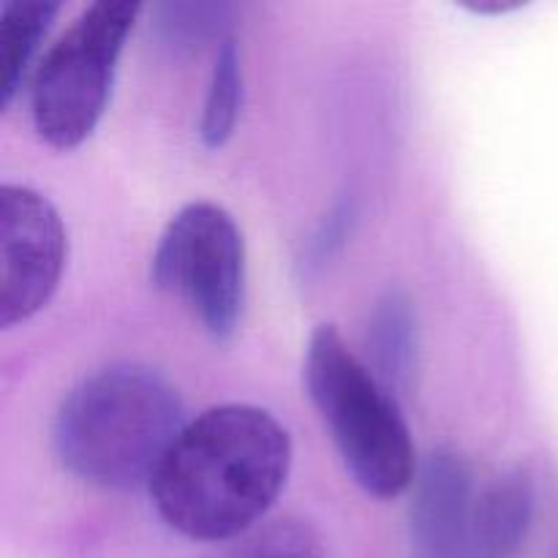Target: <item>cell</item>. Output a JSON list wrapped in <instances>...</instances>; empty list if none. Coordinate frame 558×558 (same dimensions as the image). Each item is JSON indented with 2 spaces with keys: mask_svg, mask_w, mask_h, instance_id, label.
Wrapping results in <instances>:
<instances>
[{
  "mask_svg": "<svg viewBox=\"0 0 558 558\" xmlns=\"http://www.w3.org/2000/svg\"><path fill=\"white\" fill-rule=\"evenodd\" d=\"M292 469V439L267 409L223 403L185 423L150 480L156 512L196 543H229L276 505Z\"/></svg>",
  "mask_w": 558,
  "mask_h": 558,
  "instance_id": "1",
  "label": "cell"
},
{
  "mask_svg": "<svg viewBox=\"0 0 558 558\" xmlns=\"http://www.w3.org/2000/svg\"><path fill=\"white\" fill-rule=\"evenodd\" d=\"M52 0H14L0 9V107L9 109L20 96L31 60L47 36L54 14Z\"/></svg>",
  "mask_w": 558,
  "mask_h": 558,
  "instance_id": "9",
  "label": "cell"
},
{
  "mask_svg": "<svg viewBox=\"0 0 558 558\" xmlns=\"http://www.w3.org/2000/svg\"><path fill=\"white\" fill-rule=\"evenodd\" d=\"M474 474L450 447L430 452L417 469L409 512L414 558H480L474 532Z\"/></svg>",
  "mask_w": 558,
  "mask_h": 558,
  "instance_id": "7",
  "label": "cell"
},
{
  "mask_svg": "<svg viewBox=\"0 0 558 558\" xmlns=\"http://www.w3.org/2000/svg\"><path fill=\"white\" fill-rule=\"evenodd\" d=\"M537 512V488L523 469L501 474L477 490L474 532L480 558H515L532 529Z\"/></svg>",
  "mask_w": 558,
  "mask_h": 558,
  "instance_id": "8",
  "label": "cell"
},
{
  "mask_svg": "<svg viewBox=\"0 0 558 558\" xmlns=\"http://www.w3.org/2000/svg\"><path fill=\"white\" fill-rule=\"evenodd\" d=\"M153 283L191 308L213 338H229L245 294V248L238 223L213 202L174 213L153 254Z\"/></svg>",
  "mask_w": 558,
  "mask_h": 558,
  "instance_id": "5",
  "label": "cell"
},
{
  "mask_svg": "<svg viewBox=\"0 0 558 558\" xmlns=\"http://www.w3.org/2000/svg\"><path fill=\"white\" fill-rule=\"evenodd\" d=\"M221 558H325L322 539L314 529L298 518L262 523L234 539Z\"/></svg>",
  "mask_w": 558,
  "mask_h": 558,
  "instance_id": "13",
  "label": "cell"
},
{
  "mask_svg": "<svg viewBox=\"0 0 558 558\" xmlns=\"http://www.w3.org/2000/svg\"><path fill=\"white\" fill-rule=\"evenodd\" d=\"M234 14L232 3H199V0H167L153 5V27L163 44L180 52H194L207 41H227L223 31Z\"/></svg>",
  "mask_w": 558,
  "mask_h": 558,
  "instance_id": "11",
  "label": "cell"
},
{
  "mask_svg": "<svg viewBox=\"0 0 558 558\" xmlns=\"http://www.w3.org/2000/svg\"><path fill=\"white\" fill-rule=\"evenodd\" d=\"M183 428L174 387L145 365L118 363L85 376L63 398L52 445L60 466L80 483L131 490L150 485Z\"/></svg>",
  "mask_w": 558,
  "mask_h": 558,
  "instance_id": "2",
  "label": "cell"
},
{
  "mask_svg": "<svg viewBox=\"0 0 558 558\" xmlns=\"http://www.w3.org/2000/svg\"><path fill=\"white\" fill-rule=\"evenodd\" d=\"M240 104H243V65L234 38H227L218 49L199 123V136L207 147L216 150L232 136L240 118Z\"/></svg>",
  "mask_w": 558,
  "mask_h": 558,
  "instance_id": "12",
  "label": "cell"
},
{
  "mask_svg": "<svg viewBox=\"0 0 558 558\" xmlns=\"http://www.w3.org/2000/svg\"><path fill=\"white\" fill-rule=\"evenodd\" d=\"M140 9L131 0L90 3L47 49L31 80V118L49 147L74 150L96 131Z\"/></svg>",
  "mask_w": 558,
  "mask_h": 558,
  "instance_id": "4",
  "label": "cell"
},
{
  "mask_svg": "<svg viewBox=\"0 0 558 558\" xmlns=\"http://www.w3.org/2000/svg\"><path fill=\"white\" fill-rule=\"evenodd\" d=\"M463 5H466L469 11H474V14H507V11L518 9L521 3H505V0H496V3H483V0H480V3H463Z\"/></svg>",
  "mask_w": 558,
  "mask_h": 558,
  "instance_id": "14",
  "label": "cell"
},
{
  "mask_svg": "<svg viewBox=\"0 0 558 558\" xmlns=\"http://www.w3.org/2000/svg\"><path fill=\"white\" fill-rule=\"evenodd\" d=\"M65 229L47 196L27 185H0V325L33 319L58 289Z\"/></svg>",
  "mask_w": 558,
  "mask_h": 558,
  "instance_id": "6",
  "label": "cell"
},
{
  "mask_svg": "<svg viewBox=\"0 0 558 558\" xmlns=\"http://www.w3.org/2000/svg\"><path fill=\"white\" fill-rule=\"evenodd\" d=\"M371 352L379 379L387 387H407L414 374V316L412 303L401 292L379 300L371 319Z\"/></svg>",
  "mask_w": 558,
  "mask_h": 558,
  "instance_id": "10",
  "label": "cell"
},
{
  "mask_svg": "<svg viewBox=\"0 0 558 558\" xmlns=\"http://www.w3.org/2000/svg\"><path fill=\"white\" fill-rule=\"evenodd\" d=\"M305 387L354 483L396 499L417 480L412 434L385 381L347 347L336 325H319L305 349Z\"/></svg>",
  "mask_w": 558,
  "mask_h": 558,
  "instance_id": "3",
  "label": "cell"
}]
</instances>
